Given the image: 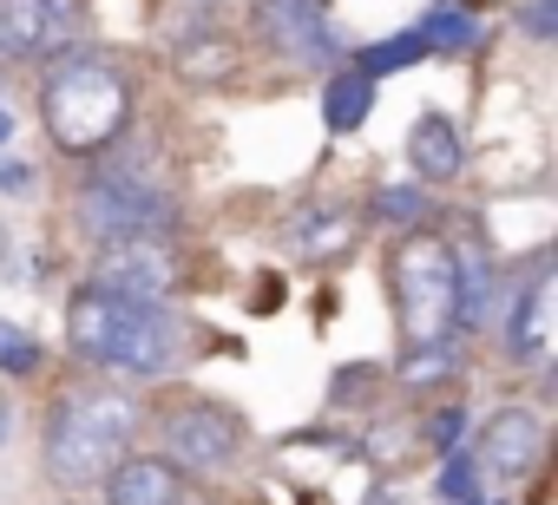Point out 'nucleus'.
<instances>
[{
	"mask_svg": "<svg viewBox=\"0 0 558 505\" xmlns=\"http://www.w3.org/2000/svg\"><path fill=\"white\" fill-rule=\"evenodd\" d=\"M0 249H8V236H0Z\"/></svg>",
	"mask_w": 558,
	"mask_h": 505,
	"instance_id": "nucleus-25",
	"label": "nucleus"
},
{
	"mask_svg": "<svg viewBox=\"0 0 558 505\" xmlns=\"http://www.w3.org/2000/svg\"><path fill=\"white\" fill-rule=\"evenodd\" d=\"M99 290L125 296V303H165L178 290V257L165 236H125V243H106L99 249Z\"/></svg>",
	"mask_w": 558,
	"mask_h": 505,
	"instance_id": "nucleus-8",
	"label": "nucleus"
},
{
	"mask_svg": "<svg viewBox=\"0 0 558 505\" xmlns=\"http://www.w3.org/2000/svg\"><path fill=\"white\" fill-rule=\"evenodd\" d=\"M236 446H243V420L217 401H191L165 414V459L178 472H217L236 459Z\"/></svg>",
	"mask_w": 558,
	"mask_h": 505,
	"instance_id": "nucleus-6",
	"label": "nucleus"
},
{
	"mask_svg": "<svg viewBox=\"0 0 558 505\" xmlns=\"http://www.w3.org/2000/svg\"><path fill=\"white\" fill-rule=\"evenodd\" d=\"M408 164L421 184H453L466 171V138L447 112H421L414 132H408Z\"/></svg>",
	"mask_w": 558,
	"mask_h": 505,
	"instance_id": "nucleus-13",
	"label": "nucleus"
},
{
	"mask_svg": "<svg viewBox=\"0 0 558 505\" xmlns=\"http://www.w3.org/2000/svg\"><path fill=\"white\" fill-rule=\"evenodd\" d=\"M80 34V0H0V53L53 60Z\"/></svg>",
	"mask_w": 558,
	"mask_h": 505,
	"instance_id": "nucleus-9",
	"label": "nucleus"
},
{
	"mask_svg": "<svg viewBox=\"0 0 558 505\" xmlns=\"http://www.w3.org/2000/svg\"><path fill=\"white\" fill-rule=\"evenodd\" d=\"M66 342L86 361L132 374V381H151L178 361V322L165 316V303H125L99 283H86L66 303Z\"/></svg>",
	"mask_w": 558,
	"mask_h": 505,
	"instance_id": "nucleus-3",
	"label": "nucleus"
},
{
	"mask_svg": "<svg viewBox=\"0 0 558 505\" xmlns=\"http://www.w3.org/2000/svg\"><path fill=\"white\" fill-rule=\"evenodd\" d=\"M0 368H8V374H34L40 368V342H21L14 322H0Z\"/></svg>",
	"mask_w": 558,
	"mask_h": 505,
	"instance_id": "nucleus-21",
	"label": "nucleus"
},
{
	"mask_svg": "<svg viewBox=\"0 0 558 505\" xmlns=\"http://www.w3.org/2000/svg\"><path fill=\"white\" fill-rule=\"evenodd\" d=\"M473 472H480L473 453H453V459L440 466V498H447V505H473V498H480V492H473Z\"/></svg>",
	"mask_w": 558,
	"mask_h": 505,
	"instance_id": "nucleus-20",
	"label": "nucleus"
},
{
	"mask_svg": "<svg viewBox=\"0 0 558 505\" xmlns=\"http://www.w3.org/2000/svg\"><path fill=\"white\" fill-rule=\"evenodd\" d=\"M538 453H545V427H538V414L532 407H499L480 433H473V466L486 472V479H525L532 466H538Z\"/></svg>",
	"mask_w": 558,
	"mask_h": 505,
	"instance_id": "nucleus-10",
	"label": "nucleus"
},
{
	"mask_svg": "<svg viewBox=\"0 0 558 505\" xmlns=\"http://www.w3.org/2000/svg\"><path fill=\"white\" fill-rule=\"evenodd\" d=\"M375 217H381V223H395V230H401V223H408V230H421V223L434 217V197H427L421 184H381V190H375Z\"/></svg>",
	"mask_w": 558,
	"mask_h": 505,
	"instance_id": "nucleus-17",
	"label": "nucleus"
},
{
	"mask_svg": "<svg viewBox=\"0 0 558 505\" xmlns=\"http://www.w3.org/2000/svg\"><path fill=\"white\" fill-rule=\"evenodd\" d=\"M80 230L106 249V243H125V236H165L171 230V204L125 177V171H99L86 190H80Z\"/></svg>",
	"mask_w": 558,
	"mask_h": 505,
	"instance_id": "nucleus-5",
	"label": "nucleus"
},
{
	"mask_svg": "<svg viewBox=\"0 0 558 505\" xmlns=\"http://www.w3.org/2000/svg\"><path fill=\"white\" fill-rule=\"evenodd\" d=\"M421 40H427L434 53H440V47H466V40H473V8H460V0H440V8H427Z\"/></svg>",
	"mask_w": 558,
	"mask_h": 505,
	"instance_id": "nucleus-19",
	"label": "nucleus"
},
{
	"mask_svg": "<svg viewBox=\"0 0 558 505\" xmlns=\"http://www.w3.org/2000/svg\"><path fill=\"white\" fill-rule=\"evenodd\" d=\"M0 184H8V190H27V164H0Z\"/></svg>",
	"mask_w": 558,
	"mask_h": 505,
	"instance_id": "nucleus-22",
	"label": "nucleus"
},
{
	"mask_svg": "<svg viewBox=\"0 0 558 505\" xmlns=\"http://www.w3.org/2000/svg\"><path fill=\"white\" fill-rule=\"evenodd\" d=\"M171 66H178V79H191V86H223V79H236L243 53H236V40H223V34H191V40L171 47Z\"/></svg>",
	"mask_w": 558,
	"mask_h": 505,
	"instance_id": "nucleus-14",
	"label": "nucleus"
},
{
	"mask_svg": "<svg viewBox=\"0 0 558 505\" xmlns=\"http://www.w3.org/2000/svg\"><path fill=\"white\" fill-rule=\"evenodd\" d=\"M473 505H486V498H473Z\"/></svg>",
	"mask_w": 558,
	"mask_h": 505,
	"instance_id": "nucleus-26",
	"label": "nucleus"
},
{
	"mask_svg": "<svg viewBox=\"0 0 558 505\" xmlns=\"http://www.w3.org/2000/svg\"><path fill=\"white\" fill-rule=\"evenodd\" d=\"M8 433H14V407H8V394H0V446H8Z\"/></svg>",
	"mask_w": 558,
	"mask_h": 505,
	"instance_id": "nucleus-23",
	"label": "nucleus"
},
{
	"mask_svg": "<svg viewBox=\"0 0 558 505\" xmlns=\"http://www.w3.org/2000/svg\"><path fill=\"white\" fill-rule=\"evenodd\" d=\"M138 440V394L125 387H73L53 414H47V440H40V459H47V479L53 485H99Z\"/></svg>",
	"mask_w": 558,
	"mask_h": 505,
	"instance_id": "nucleus-2",
	"label": "nucleus"
},
{
	"mask_svg": "<svg viewBox=\"0 0 558 505\" xmlns=\"http://www.w3.org/2000/svg\"><path fill=\"white\" fill-rule=\"evenodd\" d=\"M256 34L269 40L276 60H296V66H336L342 40L323 14V0H256Z\"/></svg>",
	"mask_w": 558,
	"mask_h": 505,
	"instance_id": "nucleus-7",
	"label": "nucleus"
},
{
	"mask_svg": "<svg viewBox=\"0 0 558 505\" xmlns=\"http://www.w3.org/2000/svg\"><path fill=\"white\" fill-rule=\"evenodd\" d=\"M368 106H375V79H368L362 66L336 73L329 93H323V119H329V132H362V125H368Z\"/></svg>",
	"mask_w": 558,
	"mask_h": 505,
	"instance_id": "nucleus-16",
	"label": "nucleus"
},
{
	"mask_svg": "<svg viewBox=\"0 0 558 505\" xmlns=\"http://www.w3.org/2000/svg\"><path fill=\"white\" fill-rule=\"evenodd\" d=\"M106 505H184V472L165 453H125L106 479H99Z\"/></svg>",
	"mask_w": 558,
	"mask_h": 505,
	"instance_id": "nucleus-12",
	"label": "nucleus"
},
{
	"mask_svg": "<svg viewBox=\"0 0 558 505\" xmlns=\"http://www.w3.org/2000/svg\"><path fill=\"white\" fill-rule=\"evenodd\" d=\"M40 125L66 158H93L106 151L125 125H132V79L112 53L99 47H66L53 53L47 79H40Z\"/></svg>",
	"mask_w": 558,
	"mask_h": 505,
	"instance_id": "nucleus-1",
	"label": "nucleus"
},
{
	"mask_svg": "<svg viewBox=\"0 0 558 505\" xmlns=\"http://www.w3.org/2000/svg\"><path fill=\"white\" fill-rule=\"evenodd\" d=\"M388 296H395V335L401 355L453 348L460 335V257L434 230H408L388 257Z\"/></svg>",
	"mask_w": 558,
	"mask_h": 505,
	"instance_id": "nucleus-4",
	"label": "nucleus"
},
{
	"mask_svg": "<svg viewBox=\"0 0 558 505\" xmlns=\"http://www.w3.org/2000/svg\"><path fill=\"white\" fill-rule=\"evenodd\" d=\"M355 210L349 204H336V197H323V204H303L296 217H290V230H283V243H290V257L296 263H342L349 249H355Z\"/></svg>",
	"mask_w": 558,
	"mask_h": 505,
	"instance_id": "nucleus-11",
	"label": "nucleus"
},
{
	"mask_svg": "<svg viewBox=\"0 0 558 505\" xmlns=\"http://www.w3.org/2000/svg\"><path fill=\"white\" fill-rule=\"evenodd\" d=\"M545 322H551V276H532L525 296H519L512 316H506V348H512L519 361H538V355H545Z\"/></svg>",
	"mask_w": 558,
	"mask_h": 505,
	"instance_id": "nucleus-15",
	"label": "nucleus"
},
{
	"mask_svg": "<svg viewBox=\"0 0 558 505\" xmlns=\"http://www.w3.org/2000/svg\"><path fill=\"white\" fill-rule=\"evenodd\" d=\"M8 138H14V112H8V106H0V145H8Z\"/></svg>",
	"mask_w": 558,
	"mask_h": 505,
	"instance_id": "nucleus-24",
	"label": "nucleus"
},
{
	"mask_svg": "<svg viewBox=\"0 0 558 505\" xmlns=\"http://www.w3.org/2000/svg\"><path fill=\"white\" fill-rule=\"evenodd\" d=\"M427 53H434V47H427V40H421V27H414V34H395V40L368 47L355 66H362L368 79H381V73H401V66H414V60H427Z\"/></svg>",
	"mask_w": 558,
	"mask_h": 505,
	"instance_id": "nucleus-18",
	"label": "nucleus"
}]
</instances>
